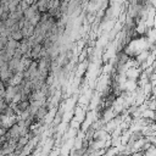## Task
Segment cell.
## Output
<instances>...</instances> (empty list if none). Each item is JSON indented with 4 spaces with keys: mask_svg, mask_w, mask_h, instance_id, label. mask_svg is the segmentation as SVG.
Returning <instances> with one entry per match:
<instances>
[{
    "mask_svg": "<svg viewBox=\"0 0 156 156\" xmlns=\"http://www.w3.org/2000/svg\"><path fill=\"white\" fill-rule=\"evenodd\" d=\"M46 115H48V108L45 107V106H40L38 110H37V112H35V116H37V118H44V117H46Z\"/></svg>",
    "mask_w": 156,
    "mask_h": 156,
    "instance_id": "1",
    "label": "cell"
}]
</instances>
